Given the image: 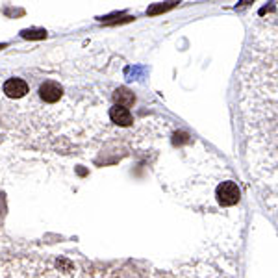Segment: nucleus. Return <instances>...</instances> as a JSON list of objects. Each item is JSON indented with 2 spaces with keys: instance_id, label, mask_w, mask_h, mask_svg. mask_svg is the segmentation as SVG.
I'll return each instance as SVG.
<instances>
[{
  "instance_id": "f257e3e1",
  "label": "nucleus",
  "mask_w": 278,
  "mask_h": 278,
  "mask_svg": "<svg viewBox=\"0 0 278 278\" xmlns=\"http://www.w3.org/2000/svg\"><path fill=\"white\" fill-rule=\"evenodd\" d=\"M239 197H241V191H239V188L234 182H223L221 186L217 188V200L223 206L238 204Z\"/></svg>"
},
{
  "instance_id": "f03ea898",
  "label": "nucleus",
  "mask_w": 278,
  "mask_h": 278,
  "mask_svg": "<svg viewBox=\"0 0 278 278\" xmlns=\"http://www.w3.org/2000/svg\"><path fill=\"white\" fill-rule=\"evenodd\" d=\"M2 91H4L10 98H21L28 93V84L21 78H10L4 82Z\"/></svg>"
},
{
  "instance_id": "7ed1b4c3",
  "label": "nucleus",
  "mask_w": 278,
  "mask_h": 278,
  "mask_svg": "<svg viewBox=\"0 0 278 278\" xmlns=\"http://www.w3.org/2000/svg\"><path fill=\"white\" fill-rule=\"evenodd\" d=\"M109 117L114 121L115 125H121V126H128L132 125V114L128 112L126 106H121V104H115L114 108L109 109Z\"/></svg>"
},
{
  "instance_id": "20e7f679",
  "label": "nucleus",
  "mask_w": 278,
  "mask_h": 278,
  "mask_svg": "<svg viewBox=\"0 0 278 278\" xmlns=\"http://www.w3.org/2000/svg\"><path fill=\"white\" fill-rule=\"evenodd\" d=\"M62 95V87L56 82H45L41 85V97L45 98L46 102H56Z\"/></svg>"
},
{
  "instance_id": "39448f33",
  "label": "nucleus",
  "mask_w": 278,
  "mask_h": 278,
  "mask_svg": "<svg viewBox=\"0 0 278 278\" xmlns=\"http://www.w3.org/2000/svg\"><path fill=\"white\" fill-rule=\"evenodd\" d=\"M115 102L121 104V106H132L134 104V93H130V91L126 89V87H121V89L115 91Z\"/></svg>"
},
{
  "instance_id": "423d86ee",
  "label": "nucleus",
  "mask_w": 278,
  "mask_h": 278,
  "mask_svg": "<svg viewBox=\"0 0 278 278\" xmlns=\"http://www.w3.org/2000/svg\"><path fill=\"white\" fill-rule=\"evenodd\" d=\"M24 39H45L46 37V30L43 28H28V30H23L21 32Z\"/></svg>"
},
{
  "instance_id": "0eeeda50",
  "label": "nucleus",
  "mask_w": 278,
  "mask_h": 278,
  "mask_svg": "<svg viewBox=\"0 0 278 278\" xmlns=\"http://www.w3.org/2000/svg\"><path fill=\"white\" fill-rule=\"evenodd\" d=\"M176 2H167V4H159V6H152L148 8V15H156V13L159 12H167V10H171V8H175Z\"/></svg>"
}]
</instances>
